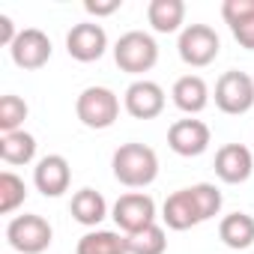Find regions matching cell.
<instances>
[{"label":"cell","mask_w":254,"mask_h":254,"mask_svg":"<svg viewBox=\"0 0 254 254\" xmlns=\"http://www.w3.org/2000/svg\"><path fill=\"white\" fill-rule=\"evenodd\" d=\"M230 33L236 36V42H239L242 48L254 51V15H248V18H242V21L230 24Z\"/></svg>","instance_id":"obj_26"},{"label":"cell","mask_w":254,"mask_h":254,"mask_svg":"<svg viewBox=\"0 0 254 254\" xmlns=\"http://www.w3.org/2000/svg\"><path fill=\"white\" fill-rule=\"evenodd\" d=\"M75 254H129V248H126V236L114 230H90L78 239Z\"/></svg>","instance_id":"obj_20"},{"label":"cell","mask_w":254,"mask_h":254,"mask_svg":"<svg viewBox=\"0 0 254 254\" xmlns=\"http://www.w3.org/2000/svg\"><path fill=\"white\" fill-rule=\"evenodd\" d=\"M162 218H165V224H168L171 230H189V227L200 224L203 215H200V206H197L191 189L174 191V194L165 200V206H162Z\"/></svg>","instance_id":"obj_14"},{"label":"cell","mask_w":254,"mask_h":254,"mask_svg":"<svg viewBox=\"0 0 254 254\" xmlns=\"http://www.w3.org/2000/svg\"><path fill=\"white\" fill-rule=\"evenodd\" d=\"M218 239L233 248V251H242V248H251L254 245V218L245 215V212H230L221 218L218 224Z\"/></svg>","instance_id":"obj_16"},{"label":"cell","mask_w":254,"mask_h":254,"mask_svg":"<svg viewBox=\"0 0 254 254\" xmlns=\"http://www.w3.org/2000/svg\"><path fill=\"white\" fill-rule=\"evenodd\" d=\"M114 60L123 72H129V75H144L156 66L159 60V45L150 33L144 30H129V33H123L114 45Z\"/></svg>","instance_id":"obj_2"},{"label":"cell","mask_w":254,"mask_h":254,"mask_svg":"<svg viewBox=\"0 0 254 254\" xmlns=\"http://www.w3.org/2000/svg\"><path fill=\"white\" fill-rule=\"evenodd\" d=\"M69 180H72V168L63 156H45L39 159L36 171H33V183L36 189L45 194V197H60L66 189H69Z\"/></svg>","instance_id":"obj_13"},{"label":"cell","mask_w":254,"mask_h":254,"mask_svg":"<svg viewBox=\"0 0 254 254\" xmlns=\"http://www.w3.org/2000/svg\"><path fill=\"white\" fill-rule=\"evenodd\" d=\"M114 221L126 236L138 233V230L156 224V200L150 194H144V191L120 194V200L114 203Z\"/></svg>","instance_id":"obj_7"},{"label":"cell","mask_w":254,"mask_h":254,"mask_svg":"<svg viewBox=\"0 0 254 254\" xmlns=\"http://www.w3.org/2000/svg\"><path fill=\"white\" fill-rule=\"evenodd\" d=\"M177 48H180L183 63H189V66H209L218 57L221 39H218V33L209 24H189L180 33Z\"/></svg>","instance_id":"obj_6"},{"label":"cell","mask_w":254,"mask_h":254,"mask_svg":"<svg viewBox=\"0 0 254 254\" xmlns=\"http://www.w3.org/2000/svg\"><path fill=\"white\" fill-rule=\"evenodd\" d=\"M36 156V138L24 129L0 138V159L6 165H30Z\"/></svg>","instance_id":"obj_19"},{"label":"cell","mask_w":254,"mask_h":254,"mask_svg":"<svg viewBox=\"0 0 254 254\" xmlns=\"http://www.w3.org/2000/svg\"><path fill=\"white\" fill-rule=\"evenodd\" d=\"M27 102L21 96H12L6 93L3 99H0V132L9 135V132H18L21 129V123L27 120Z\"/></svg>","instance_id":"obj_23"},{"label":"cell","mask_w":254,"mask_h":254,"mask_svg":"<svg viewBox=\"0 0 254 254\" xmlns=\"http://www.w3.org/2000/svg\"><path fill=\"white\" fill-rule=\"evenodd\" d=\"M51 224L42 218V215H15L9 224H6V242L21 251V254H42L48 245H51Z\"/></svg>","instance_id":"obj_4"},{"label":"cell","mask_w":254,"mask_h":254,"mask_svg":"<svg viewBox=\"0 0 254 254\" xmlns=\"http://www.w3.org/2000/svg\"><path fill=\"white\" fill-rule=\"evenodd\" d=\"M69 209H72L75 221L84 224V227H96V224L108 215V203H105V197H102L99 191H93V189H81V191H75Z\"/></svg>","instance_id":"obj_18"},{"label":"cell","mask_w":254,"mask_h":254,"mask_svg":"<svg viewBox=\"0 0 254 254\" xmlns=\"http://www.w3.org/2000/svg\"><path fill=\"white\" fill-rule=\"evenodd\" d=\"M126 248H129V254H165L168 239H165V230L159 224H150L138 233L126 236Z\"/></svg>","instance_id":"obj_21"},{"label":"cell","mask_w":254,"mask_h":254,"mask_svg":"<svg viewBox=\"0 0 254 254\" xmlns=\"http://www.w3.org/2000/svg\"><path fill=\"white\" fill-rule=\"evenodd\" d=\"M123 105L135 120H153L165 111V90L156 81L141 78V81L129 84V90L123 96Z\"/></svg>","instance_id":"obj_10"},{"label":"cell","mask_w":254,"mask_h":254,"mask_svg":"<svg viewBox=\"0 0 254 254\" xmlns=\"http://www.w3.org/2000/svg\"><path fill=\"white\" fill-rule=\"evenodd\" d=\"M18 33L21 30H15V24H12L9 15H0V45H9L12 48V42L18 39Z\"/></svg>","instance_id":"obj_28"},{"label":"cell","mask_w":254,"mask_h":254,"mask_svg":"<svg viewBox=\"0 0 254 254\" xmlns=\"http://www.w3.org/2000/svg\"><path fill=\"white\" fill-rule=\"evenodd\" d=\"M24 197H27V186L18 174H12V171L0 174V212L3 215L15 212L24 203Z\"/></svg>","instance_id":"obj_22"},{"label":"cell","mask_w":254,"mask_h":254,"mask_svg":"<svg viewBox=\"0 0 254 254\" xmlns=\"http://www.w3.org/2000/svg\"><path fill=\"white\" fill-rule=\"evenodd\" d=\"M75 114L87 129H111L120 117V99L108 87H87L75 102Z\"/></svg>","instance_id":"obj_3"},{"label":"cell","mask_w":254,"mask_h":254,"mask_svg":"<svg viewBox=\"0 0 254 254\" xmlns=\"http://www.w3.org/2000/svg\"><path fill=\"white\" fill-rule=\"evenodd\" d=\"M248 15H254V0H224L221 3V18L227 24H236Z\"/></svg>","instance_id":"obj_25"},{"label":"cell","mask_w":254,"mask_h":254,"mask_svg":"<svg viewBox=\"0 0 254 254\" xmlns=\"http://www.w3.org/2000/svg\"><path fill=\"white\" fill-rule=\"evenodd\" d=\"M147 21L153 24L156 33H174L186 21V3L183 0H150Z\"/></svg>","instance_id":"obj_17"},{"label":"cell","mask_w":254,"mask_h":254,"mask_svg":"<svg viewBox=\"0 0 254 254\" xmlns=\"http://www.w3.org/2000/svg\"><path fill=\"white\" fill-rule=\"evenodd\" d=\"M191 194H194V200H197V206H200L203 221H209L212 215H218V209H221V191H218L212 183H197V186H191Z\"/></svg>","instance_id":"obj_24"},{"label":"cell","mask_w":254,"mask_h":254,"mask_svg":"<svg viewBox=\"0 0 254 254\" xmlns=\"http://www.w3.org/2000/svg\"><path fill=\"white\" fill-rule=\"evenodd\" d=\"M168 147L177 153V156H200L206 153L209 147V126L203 120H177L171 129H168Z\"/></svg>","instance_id":"obj_8"},{"label":"cell","mask_w":254,"mask_h":254,"mask_svg":"<svg viewBox=\"0 0 254 254\" xmlns=\"http://www.w3.org/2000/svg\"><path fill=\"white\" fill-rule=\"evenodd\" d=\"M9 54H12V63L18 69H42L51 60V39L42 30L27 27V30L18 33V39L12 42Z\"/></svg>","instance_id":"obj_11"},{"label":"cell","mask_w":254,"mask_h":254,"mask_svg":"<svg viewBox=\"0 0 254 254\" xmlns=\"http://www.w3.org/2000/svg\"><path fill=\"white\" fill-rule=\"evenodd\" d=\"M105 48H108V33H105L102 24H93V21L75 24V27L69 30V36H66V51H69V57L78 60V63H93V60H99V57L105 54Z\"/></svg>","instance_id":"obj_9"},{"label":"cell","mask_w":254,"mask_h":254,"mask_svg":"<svg viewBox=\"0 0 254 254\" xmlns=\"http://www.w3.org/2000/svg\"><path fill=\"white\" fill-rule=\"evenodd\" d=\"M114 177L129 186V189H144L159 177V156L147 144H123L114 159H111Z\"/></svg>","instance_id":"obj_1"},{"label":"cell","mask_w":254,"mask_h":254,"mask_svg":"<svg viewBox=\"0 0 254 254\" xmlns=\"http://www.w3.org/2000/svg\"><path fill=\"white\" fill-rule=\"evenodd\" d=\"M84 9L90 12V15H111V12H117L120 9V0H87L84 3Z\"/></svg>","instance_id":"obj_27"},{"label":"cell","mask_w":254,"mask_h":254,"mask_svg":"<svg viewBox=\"0 0 254 254\" xmlns=\"http://www.w3.org/2000/svg\"><path fill=\"white\" fill-rule=\"evenodd\" d=\"M171 96H174V105L180 111H186V114H200L209 105V87H206V81L200 75H183V78H177Z\"/></svg>","instance_id":"obj_15"},{"label":"cell","mask_w":254,"mask_h":254,"mask_svg":"<svg viewBox=\"0 0 254 254\" xmlns=\"http://www.w3.org/2000/svg\"><path fill=\"white\" fill-rule=\"evenodd\" d=\"M215 105L224 114H245L254 105V78L248 72L230 69L215 81Z\"/></svg>","instance_id":"obj_5"},{"label":"cell","mask_w":254,"mask_h":254,"mask_svg":"<svg viewBox=\"0 0 254 254\" xmlns=\"http://www.w3.org/2000/svg\"><path fill=\"white\" fill-rule=\"evenodd\" d=\"M254 171V159H251V150L242 147V144H224L218 153H215V174L218 180L236 186V183H245Z\"/></svg>","instance_id":"obj_12"}]
</instances>
